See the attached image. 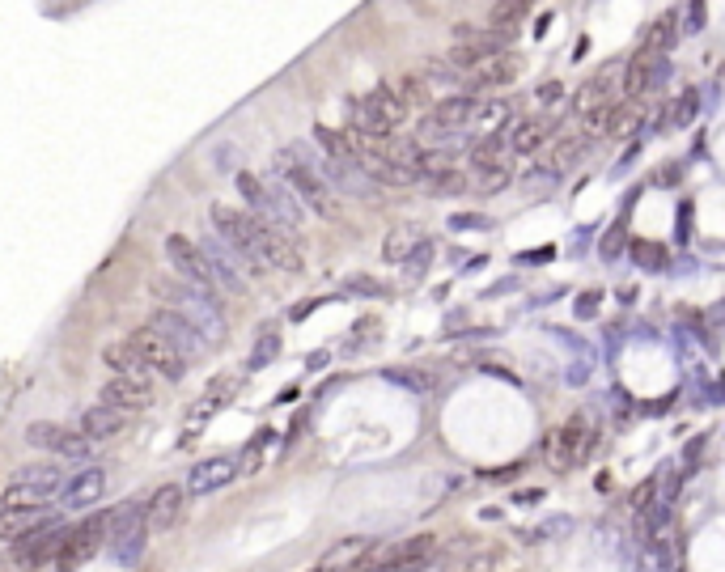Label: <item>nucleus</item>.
<instances>
[{
	"label": "nucleus",
	"instance_id": "nucleus-1",
	"mask_svg": "<svg viewBox=\"0 0 725 572\" xmlns=\"http://www.w3.org/2000/svg\"><path fill=\"white\" fill-rule=\"evenodd\" d=\"M212 234H217L234 255L242 259L246 267V276L259 280V276H268L272 267L276 272H289L297 276L302 272V250H297L293 234H285V229H276L268 221H259L251 217L246 208H234V204H212Z\"/></svg>",
	"mask_w": 725,
	"mask_h": 572
},
{
	"label": "nucleus",
	"instance_id": "nucleus-2",
	"mask_svg": "<svg viewBox=\"0 0 725 572\" xmlns=\"http://www.w3.org/2000/svg\"><path fill=\"white\" fill-rule=\"evenodd\" d=\"M153 297L162 301V310H174V314H183L191 327H196L204 339H208V348H217L221 339H225V331H229V323H225V306H221V297H212V293H204V289H191L187 280H179V276H157L153 284Z\"/></svg>",
	"mask_w": 725,
	"mask_h": 572
},
{
	"label": "nucleus",
	"instance_id": "nucleus-3",
	"mask_svg": "<svg viewBox=\"0 0 725 572\" xmlns=\"http://www.w3.org/2000/svg\"><path fill=\"white\" fill-rule=\"evenodd\" d=\"M234 183H238V195L246 200V212L259 221H268L276 229H285V234H297L302 229V217H306V208L297 204V195L280 183L276 174L268 178H259L251 170H238L234 174Z\"/></svg>",
	"mask_w": 725,
	"mask_h": 572
},
{
	"label": "nucleus",
	"instance_id": "nucleus-4",
	"mask_svg": "<svg viewBox=\"0 0 725 572\" xmlns=\"http://www.w3.org/2000/svg\"><path fill=\"white\" fill-rule=\"evenodd\" d=\"M280 183H285L293 195H297V204L302 208H310V212H318L323 221H335L340 217V204H335V191L323 183V174H318L302 153H297L293 145H285L276 153V170H272Z\"/></svg>",
	"mask_w": 725,
	"mask_h": 572
},
{
	"label": "nucleus",
	"instance_id": "nucleus-5",
	"mask_svg": "<svg viewBox=\"0 0 725 572\" xmlns=\"http://www.w3.org/2000/svg\"><path fill=\"white\" fill-rule=\"evenodd\" d=\"M68 471L60 462H30V467H17L9 488L0 492V509H30V505H47L51 496H60Z\"/></svg>",
	"mask_w": 725,
	"mask_h": 572
},
{
	"label": "nucleus",
	"instance_id": "nucleus-6",
	"mask_svg": "<svg viewBox=\"0 0 725 572\" xmlns=\"http://www.w3.org/2000/svg\"><path fill=\"white\" fill-rule=\"evenodd\" d=\"M149 547V522H145V500H123L111 509V530H106V551L132 568Z\"/></svg>",
	"mask_w": 725,
	"mask_h": 572
},
{
	"label": "nucleus",
	"instance_id": "nucleus-7",
	"mask_svg": "<svg viewBox=\"0 0 725 572\" xmlns=\"http://www.w3.org/2000/svg\"><path fill=\"white\" fill-rule=\"evenodd\" d=\"M594 445H598V433L581 416H573V420H564L556 428L552 441H547V462H552V471L569 475L577 467H586V458L594 454Z\"/></svg>",
	"mask_w": 725,
	"mask_h": 572
},
{
	"label": "nucleus",
	"instance_id": "nucleus-8",
	"mask_svg": "<svg viewBox=\"0 0 725 572\" xmlns=\"http://www.w3.org/2000/svg\"><path fill=\"white\" fill-rule=\"evenodd\" d=\"M166 259L174 267V276L187 280L191 289H204L212 297H225L221 284H217V272H212V263H208V255H204L200 242H191L187 234H170L166 238Z\"/></svg>",
	"mask_w": 725,
	"mask_h": 572
},
{
	"label": "nucleus",
	"instance_id": "nucleus-9",
	"mask_svg": "<svg viewBox=\"0 0 725 572\" xmlns=\"http://www.w3.org/2000/svg\"><path fill=\"white\" fill-rule=\"evenodd\" d=\"M106 530H111V509L85 517L81 526H73V530L64 534V543H60L56 568H60V572H77V568H85V564H90L98 551L106 547Z\"/></svg>",
	"mask_w": 725,
	"mask_h": 572
},
{
	"label": "nucleus",
	"instance_id": "nucleus-10",
	"mask_svg": "<svg viewBox=\"0 0 725 572\" xmlns=\"http://www.w3.org/2000/svg\"><path fill=\"white\" fill-rule=\"evenodd\" d=\"M26 441L34 450H47L64 462H85L94 454V441L81 433V428H68V424H56V420H34L26 428Z\"/></svg>",
	"mask_w": 725,
	"mask_h": 572
},
{
	"label": "nucleus",
	"instance_id": "nucleus-11",
	"mask_svg": "<svg viewBox=\"0 0 725 572\" xmlns=\"http://www.w3.org/2000/svg\"><path fill=\"white\" fill-rule=\"evenodd\" d=\"M128 339H132V348L140 352V361L149 365V373H157V378H166V382H183L187 378V365L191 361H187L183 352H174L153 327H136Z\"/></svg>",
	"mask_w": 725,
	"mask_h": 572
},
{
	"label": "nucleus",
	"instance_id": "nucleus-12",
	"mask_svg": "<svg viewBox=\"0 0 725 572\" xmlns=\"http://www.w3.org/2000/svg\"><path fill=\"white\" fill-rule=\"evenodd\" d=\"M437 556V534H412L399 539L395 547H378L374 551V568L378 572H424Z\"/></svg>",
	"mask_w": 725,
	"mask_h": 572
},
{
	"label": "nucleus",
	"instance_id": "nucleus-13",
	"mask_svg": "<svg viewBox=\"0 0 725 572\" xmlns=\"http://www.w3.org/2000/svg\"><path fill=\"white\" fill-rule=\"evenodd\" d=\"M145 327H153V331L162 335L174 352H183L187 361H196V356H204V352H208V339H204L196 327H191L183 314H174V310H162V306H157V310L149 314V323H145Z\"/></svg>",
	"mask_w": 725,
	"mask_h": 572
},
{
	"label": "nucleus",
	"instance_id": "nucleus-14",
	"mask_svg": "<svg viewBox=\"0 0 725 572\" xmlns=\"http://www.w3.org/2000/svg\"><path fill=\"white\" fill-rule=\"evenodd\" d=\"M98 403L123 411V416H145V411L157 403L153 395V382H140V378H106L102 390H98Z\"/></svg>",
	"mask_w": 725,
	"mask_h": 572
},
{
	"label": "nucleus",
	"instance_id": "nucleus-15",
	"mask_svg": "<svg viewBox=\"0 0 725 572\" xmlns=\"http://www.w3.org/2000/svg\"><path fill=\"white\" fill-rule=\"evenodd\" d=\"M106 484H111V479H106V471L98 467V462H85L81 471H73L64 479V488H60V509L64 513H73V509H90V505H98L102 500V492H106Z\"/></svg>",
	"mask_w": 725,
	"mask_h": 572
},
{
	"label": "nucleus",
	"instance_id": "nucleus-16",
	"mask_svg": "<svg viewBox=\"0 0 725 572\" xmlns=\"http://www.w3.org/2000/svg\"><path fill=\"white\" fill-rule=\"evenodd\" d=\"M64 534H68V526L56 522V526H47V530H34L30 539H22V543H13V560H17V568L34 572V568H43V564H56Z\"/></svg>",
	"mask_w": 725,
	"mask_h": 572
},
{
	"label": "nucleus",
	"instance_id": "nucleus-17",
	"mask_svg": "<svg viewBox=\"0 0 725 572\" xmlns=\"http://www.w3.org/2000/svg\"><path fill=\"white\" fill-rule=\"evenodd\" d=\"M183 505H187V488L183 484H162L145 500V522L149 534H166L183 522Z\"/></svg>",
	"mask_w": 725,
	"mask_h": 572
},
{
	"label": "nucleus",
	"instance_id": "nucleus-18",
	"mask_svg": "<svg viewBox=\"0 0 725 572\" xmlns=\"http://www.w3.org/2000/svg\"><path fill=\"white\" fill-rule=\"evenodd\" d=\"M64 522V517L51 509V505H30V509H0V539H9V543H22L30 539L34 530H47V526H56Z\"/></svg>",
	"mask_w": 725,
	"mask_h": 572
},
{
	"label": "nucleus",
	"instance_id": "nucleus-19",
	"mask_svg": "<svg viewBox=\"0 0 725 572\" xmlns=\"http://www.w3.org/2000/svg\"><path fill=\"white\" fill-rule=\"evenodd\" d=\"M242 471H238V458H204V462H196V467L187 471V496H212V492H221V488H229L238 479Z\"/></svg>",
	"mask_w": 725,
	"mask_h": 572
},
{
	"label": "nucleus",
	"instance_id": "nucleus-20",
	"mask_svg": "<svg viewBox=\"0 0 725 572\" xmlns=\"http://www.w3.org/2000/svg\"><path fill=\"white\" fill-rule=\"evenodd\" d=\"M666 77V56H658V51H636V56L628 60L624 68V98L636 102V98H645L653 85H658Z\"/></svg>",
	"mask_w": 725,
	"mask_h": 572
},
{
	"label": "nucleus",
	"instance_id": "nucleus-21",
	"mask_svg": "<svg viewBox=\"0 0 725 572\" xmlns=\"http://www.w3.org/2000/svg\"><path fill=\"white\" fill-rule=\"evenodd\" d=\"M552 136H556V119L530 115V119H514V123H509V128H505V145H509V153L530 157V153H539Z\"/></svg>",
	"mask_w": 725,
	"mask_h": 572
},
{
	"label": "nucleus",
	"instance_id": "nucleus-22",
	"mask_svg": "<svg viewBox=\"0 0 725 572\" xmlns=\"http://www.w3.org/2000/svg\"><path fill=\"white\" fill-rule=\"evenodd\" d=\"M128 420H132V416H123V411L106 407V403H94V407L81 411V433L90 437L94 445H98V441H115V437H123Z\"/></svg>",
	"mask_w": 725,
	"mask_h": 572
},
{
	"label": "nucleus",
	"instance_id": "nucleus-23",
	"mask_svg": "<svg viewBox=\"0 0 725 572\" xmlns=\"http://www.w3.org/2000/svg\"><path fill=\"white\" fill-rule=\"evenodd\" d=\"M102 365L115 373V378H140L149 382V365L140 361V352L132 348V339H115V344H102Z\"/></svg>",
	"mask_w": 725,
	"mask_h": 572
},
{
	"label": "nucleus",
	"instance_id": "nucleus-24",
	"mask_svg": "<svg viewBox=\"0 0 725 572\" xmlns=\"http://www.w3.org/2000/svg\"><path fill=\"white\" fill-rule=\"evenodd\" d=\"M365 102H369V111H374V115L386 123V128H399V123L412 115V106L399 98V89H395V85H378V89H369Z\"/></svg>",
	"mask_w": 725,
	"mask_h": 572
},
{
	"label": "nucleus",
	"instance_id": "nucleus-25",
	"mask_svg": "<svg viewBox=\"0 0 725 572\" xmlns=\"http://www.w3.org/2000/svg\"><path fill=\"white\" fill-rule=\"evenodd\" d=\"M518 77V56L514 51H501V56H492L488 64H480L471 73V94L475 89H492V85H509Z\"/></svg>",
	"mask_w": 725,
	"mask_h": 572
},
{
	"label": "nucleus",
	"instance_id": "nucleus-26",
	"mask_svg": "<svg viewBox=\"0 0 725 572\" xmlns=\"http://www.w3.org/2000/svg\"><path fill=\"white\" fill-rule=\"evenodd\" d=\"M509 123H514V102L509 98H480V106H475V115H471V128H480L484 136L505 132Z\"/></svg>",
	"mask_w": 725,
	"mask_h": 572
},
{
	"label": "nucleus",
	"instance_id": "nucleus-27",
	"mask_svg": "<svg viewBox=\"0 0 725 572\" xmlns=\"http://www.w3.org/2000/svg\"><path fill=\"white\" fill-rule=\"evenodd\" d=\"M378 543L374 539H365V534H352V539H344V543H335L327 556H323V564L327 568H335V572H348L352 564H357L361 556H369V551H374Z\"/></svg>",
	"mask_w": 725,
	"mask_h": 572
},
{
	"label": "nucleus",
	"instance_id": "nucleus-28",
	"mask_svg": "<svg viewBox=\"0 0 725 572\" xmlns=\"http://www.w3.org/2000/svg\"><path fill=\"white\" fill-rule=\"evenodd\" d=\"M424 242V234L416 225H399V229H391L386 234V242H382V259L386 263H408V255Z\"/></svg>",
	"mask_w": 725,
	"mask_h": 572
},
{
	"label": "nucleus",
	"instance_id": "nucleus-29",
	"mask_svg": "<svg viewBox=\"0 0 725 572\" xmlns=\"http://www.w3.org/2000/svg\"><path fill=\"white\" fill-rule=\"evenodd\" d=\"M314 140L323 145V153L331 157V162H352V166H357V145H352L348 132H335V128H327V123H318Z\"/></svg>",
	"mask_w": 725,
	"mask_h": 572
},
{
	"label": "nucleus",
	"instance_id": "nucleus-30",
	"mask_svg": "<svg viewBox=\"0 0 725 572\" xmlns=\"http://www.w3.org/2000/svg\"><path fill=\"white\" fill-rule=\"evenodd\" d=\"M577 111L581 115H590V111H598V106H611V73H598L594 81H586L577 89Z\"/></svg>",
	"mask_w": 725,
	"mask_h": 572
},
{
	"label": "nucleus",
	"instance_id": "nucleus-31",
	"mask_svg": "<svg viewBox=\"0 0 725 572\" xmlns=\"http://www.w3.org/2000/svg\"><path fill=\"white\" fill-rule=\"evenodd\" d=\"M530 5H535V0H497V5H492V30L509 39V34H514V26L530 13Z\"/></svg>",
	"mask_w": 725,
	"mask_h": 572
},
{
	"label": "nucleus",
	"instance_id": "nucleus-32",
	"mask_svg": "<svg viewBox=\"0 0 725 572\" xmlns=\"http://www.w3.org/2000/svg\"><path fill=\"white\" fill-rule=\"evenodd\" d=\"M276 356H280V331H276V327H259L246 369H255V373H259V369H268V361H276Z\"/></svg>",
	"mask_w": 725,
	"mask_h": 572
},
{
	"label": "nucleus",
	"instance_id": "nucleus-33",
	"mask_svg": "<svg viewBox=\"0 0 725 572\" xmlns=\"http://www.w3.org/2000/svg\"><path fill=\"white\" fill-rule=\"evenodd\" d=\"M586 145H590V140L581 136V132H577V136H564L560 145H556L552 153H547V162H543V166H547V170H569V166L577 162V157L586 153Z\"/></svg>",
	"mask_w": 725,
	"mask_h": 572
},
{
	"label": "nucleus",
	"instance_id": "nucleus-34",
	"mask_svg": "<svg viewBox=\"0 0 725 572\" xmlns=\"http://www.w3.org/2000/svg\"><path fill=\"white\" fill-rule=\"evenodd\" d=\"M679 17L675 13H666V17H658L653 22V30H649V39H645V51H658V56H666L670 47H675V39H679Z\"/></svg>",
	"mask_w": 725,
	"mask_h": 572
},
{
	"label": "nucleus",
	"instance_id": "nucleus-35",
	"mask_svg": "<svg viewBox=\"0 0 725 572\" xmlns=\"http://www.w3.org/2000/svg\"><path fill=\"white\" fill-rule=\"evenodd\" d=\"M395 89H399V98L408 102V106H433V102H437V98H433V85L424 81L420 73H412V77L395 81Z\"/></svg>",
	"mask_w": 725,
	"mask_h": 572
},
{
	"label": "nucleus",
	"instance_id": "nucleus-36",
	"mask_svg": "<svg viewBox=\"0 0 725 572\" xmlns=\"http://www.w3.org/2000/svg\"><path fill=\"white\" fill-rule=\"evenodd\" d=\"M632 263L641 267V272H662V267H666V246H658V242H632Z\"/></svg>",
	"mask_w": 725,
	"mask_h": 572
},
{
	"label": "nucleus",
	"instance_id": "nucleus-37",
	"mask_svg": "<svg viewBox=\"0 0 725 572\" xmlns=\"http://www.w3.org/2000/svg\"><path fill=\"white\" fill-rule=\"evenodd\" d=\"M272 437H276L272 428H259V433H255V441L246 445V454L238 458V471H242V475H255V471H259V458H263V450H268Z\"/></svg>",
	"mask_w": 725,
	"mask_h": 572
},
{
	"label": "nucleus",
	"instance_id": "nucleus-38",
	"mask_svg": "<svg viewBox=\"0 0 725 572\" xmlns=\"http://www.w3.org/2000/svg\"><path fill=\"white\" fill-rule=\"evenodd\" d=\"M696 115H700V94L696 89H683V94L675 98V106H670V123H679L683 128V123H692Z\"/></svg>",
	"mask_w": 725,
	"mask_h": 572
},
{
	"label": "nucleus",
	"instance_id": "nucleus-39",
	"mask_svg": "<svg viewBox=\"0 0 725 572\" xmlns=\"http://www.w3.org/2000/svg\"><path fill=\"white\" fill-rule=\"evenodd\" d=\"M636 128V106L632 102H620L611 106V119H607V136H628Z\"/></svg>",
	"mask_w": 725,
	"mask_h": 572
},
{
	"label": "nucleus",
	"instance_id": "nucleus-40",
	"mask_svg": "<svg viewBox=\"0 0 725 572\" xmlns=\"http://www.w3.org/2000/svg\"><path fill=\"white\" fill-rule=\"evenodd\" d=\"M344 289H352V293H365V297H386V284L382 280H374V276H352Z\"/></svg>",
	"mask_w": 725,
	"mask_h": 572
},
{
	"label": "nucleus",
	"instance_id": "nucleus-41",
	"mask_svg": "<svg viewBox=\"0 0 725 572\" xmlns=\"http://www.w3.org/2000/svg\"><path fill=\"white\" fill-rule=\"evenodd\" d=\"M471 183H467V174L463 170H450V174H441L437 183H433V191H441V195H454V191H467Z\"/></svg>",
	"mask_w": 725,
	"mask_h": 572
},
{
	"label": "nucleus",
	"instance_id": "nucleus-42",
	"mask_svg": "<svg viewBox=\"0 0 725 572\" xmlns=\"http://www.w3.org/2000/svg\"><path fill=\"white\" fill-rule=\"evenodd\" d=\"M429 259H433V242H429V238H424V242H420V246L412 250V255H408V263H403V267H408V272H412V276H420V272H424V267H429Z\"/></svg>",
	"mask_w": 725,
	"mask_h": 572
},
{
	"label": "nucleus",
	"instance_id": "nucleus-43",
	"mask_svg": "<svg viewBox=\"0 0 725 572\" xmlns=\"http://www.w3.org/2000/svg\"><path fill=\"white\" fill-rule=\"evenodd\" d=\"M492 221L488 217H480V212H454L450 217V229H488Z\"/></svg>",
	"mask_w": 725,
	"mask_h": 572
},
{
	"label": "nucleus",
	"instance_id": "nucleus-44",
	"mask_svg": "<svg viewBox=\"0 0 725 572\" xmlns=\"http://www.w3.org/2000/svg\"><path fill=\"white\" fill-rule=\"evenodd\" d=\"M535 98H539V106H556V102L564 98V85H560V81H543V85L535 89Z\"/></svg>",
	"mask_w": 725,
	"mask_h": 572
},
{
	"label": "nucleus",
	"instance_id": "nucleus-45",
	"mask_svg": "<svg viewBox=\"0 0 725 572\" xmlns=\"http://www.w3.org/2000/svg\"><path fill=\"white\" fill-rule=\"evenodd\" d=\"M620 246H624V221H615V225H611V234L603 238V255H607V259H615V255H620Z\"/></svg>",
	"mask_w": 725,
	"mask_h": 572
},
{
	"label": "nucleus",
	"instance_id": "nucleus-46",
	"mask_svg": "<svg viewBox=\"0 0 725 572\" xmlns=\"http://www.w3.org/2000/svg\"><path fill=\"white\" fill-rule=\"evenodd\" d=\"M598 301H603L598 293H581L577 297V318H594L598 314Z\"/></svg>",
	"mask_w": 725,
	"mask_h": 572
},
{
	"label": "nucleus",
	"instance_id": "nucleus-47",
	"mask_svg": "<svg viewBox=\"0 0 725 572\" xmlns=\"http://www.w3.org/2000/svg\"><path fill=\"white\" fill-rule=\"evenodd\" d=\"M526 500H543V492H539V488H530V492H518V505H526Z\"/></svg>",
	"mask_w": 725,
	"mask_h": 572
},
{
	"label": "nucleus",
	"instance_id": "nucleus-48",
	"mask_svg": "<svg viewBox=\"0 0 725 572\" xmlns=\"http://www.w3.org/2000/svg\"><path fill=\"white\" fill-rule=\"evenodd\" d=\"M310 572H335V568H327V564H318V568H310Z\"/></svg>",
	"mask_w": 725,
	"mask_h": 572
},
{
	"label": "nucleus",
	"instance_id": "nucleus-49",
	"mask_svg": "<svg viewBox=\"0 0 725 572\" xmlns=\"http://www.w3.org/2000/svg\"><path fill=\"white\" fill-rule=\"evenodd\" d=\"M441 572H450V568H441Z\"/></svg>",
	"mask_w": 725,
	"mask_h": 572
}]
</instances>
